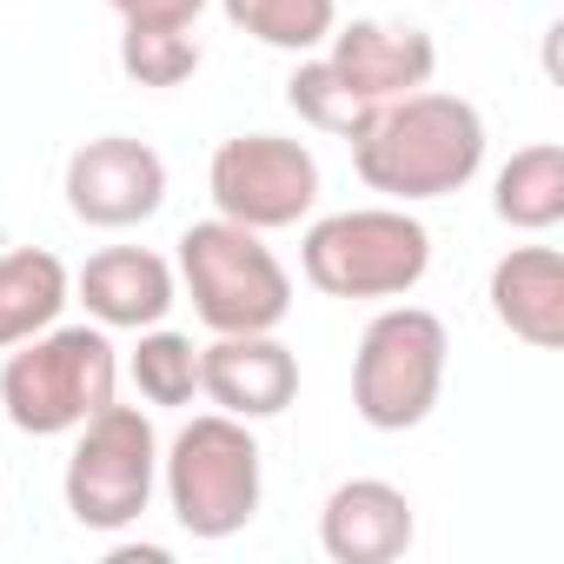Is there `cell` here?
Segmentation results:
<instances>
[{"label": "cell", "instance_id": "4", "mask_svg": "<svg viewBox=\"0 0 564 564\" xmlns=\"http://www.w3.org/2000/svg\"><path fill=\"white\" fill-rule=\"evenodd\" d=\"M173 272L180 293L193 300L206 333H279L293 313V272L279 265L265 232L232 226V219H193L173 239Z\"/></svg>", "mask_w": 564, "mask_h": 564}, {"label": "cell", "instance_id": "14", "mask_svg": "<svg viewBox=\"0 0 564 564\" xmlns=\"http://www.w3.org/2000/svg\"><path fill=\"white\" fill-rule=\"evenodd\" d=\"M491 319L524 339L531 352H557L564 346V259L557 246H511L491 279H485Z\"/></svg>", "mask_w": 564, "mask_h": 564}, {"label": "cell", "instance_id": "20", "mask_svg": "<svg viewBox=\"0 0 564 564\" xmlns=\"http://www.w3.org/2000/svg\"><path fill=\"white\" fill-rule=\"evenodd\" d=\"M199 34L193 28H160V21H127L120 28V74L133 87H186L199 74Z\"/></svg>", "mask_w": 564, "mask_h": 564}, {"label": "cell", "instance_id": "8", "mask_svg": "<svg viewBox=\"0 0 564 564\" xmlns=\"http://www.w3.org/2000/svg\"><path fill=\"white\" fill-rule=\"evenodd\" d=\"M213 213L252 232H286L319 206V160L286 133H232L206 166Z\"/></svg>", "mask_w": 564, "mask_h": 564}, {"label": "cell", "instance_id": "1", "mask_svg": "<svg viewBox=\"0 0 564 564\" xmlns=\"http://www.w3.org/2000/svg\"><path fill=\"white\" fill-rule=\"evenodd\" d=\"M485 113L465 94H399L379 100L372 120L346 140L352 147V173L386 193L392 206H419V199H452L478 180L485 166Z\"/></svg>", "mask_w": 564, "mask_h": 564}, {"label": "cell", "instance_id": "17", "mask_svg": "<svg viewBox=\"0 0 564 564\" xmlns=\"http://www.w3.org/2000/svg\"><path fill=\"white\" fill-rule=\"evenodd\" d=\"M219 14L272 54H319L339 28V0H219Z\"/></svg>", "mask_w": 564, "mask_h": 564}, {"label": "cell", "instance_id": "9", "mask_svg": "<svg viewBox=\"0 0 564 564\" xmlns=\"http://www.w3.org/2000/svg\"><path fill=\"white\" fill-rule=\"evenodd\" d=\"M61 193H67V213L80 226L127 232V226H147L166 206V160L133 133H100V140L67 153Z\"/></svg>", "mask_w": 564, "mask_h": 564}, {"label": "cell", "instance_id": "19", "mask_svg": "<svg viewBox=\"0 0 564 564\" xmlns=\"http://www.w3.org/2000/svg\"><path fill=\"white\" fill-rule=\"evenodd\" d=\"M127 379H133V392H140L147 405L180 412V405L199 399V346L160 319V326L140 333V346H133V359H127Z\"/></svg>", "mask_w": 564, "mask_h": 564}, {"label": "cell", "instance_id": "6", "mask_svg": "<svg viewBox=\"0 0 564 564\" xmlns=\"http://www.w3.org/2000/svg\"><path fill=\"white\" fill-rule=\"evenodd\" d=\"M445 366H452L445 319L425 313V306L392 300L359 333V352H352V412L372 432H419L438 412V399H445Z\"/></svg>", "mask_w": 564, "mask_h": 564}, {"label": "cell", "instance_id": "15", "mask_svg": "<svg viewBox=\"0 0 564 564\" xmlns=\"http://www.w3.org/2000/svg\"><path fill=\"white\" fill-rule=\"evenodd\" d=\"M67 306H74V272L61 252H47V246L0 252V352L47 333Z\"/></svg>", "mask_w": 564, "mask_h": 564}, {"label": "cell", "instance_id": "7", "mask_svg": "<svg viewBox=\"0 0 564 564\" xmlns=\"http://www.w3.org/2000/svg\"><path fill=\"white\" fill-rule=\"evenodd\" d=\"M67 471H61V498L74 511L80 531H127L153 511L160 491V432L140 405H100L87 425L67 432Z\"/></svg>", "mask_w": 564, "mask_h": 564}, {"label": "cell", "instance_id": "11", "mask_svg": "<svg viewBox=\"0 0 564 564\" xmlns=\"http://www.w3.org/2000/svg\"><path fill=\"white\" fill-rule=\"evenodd\" d=\"M74 300L107 333H147L180 306V272L153 246H100L74 272Z\"/></svg>", "mask_w": 564, "mask_h": 564}, {"label": "cell", "instance_id": "16", "mask_svg": "<svg viewBox=\"0 0 564 564\" xmlns=\"http://www.w3.org/2000/svg\"><path fill=\"white\" fill-rule=\"evenodd\" d=\"M491 213L511 232H551L564 219V147L557 140L518 147L491 180Z\"/></svg>", "mask_w": 564, "mask_h": 564}, {"label": "cell", "instance_id": "12", "mask_svg": "<svg viewBox=\"0 0 564 564\" xmlns=\"http://www.w3.org/2000/svg\"><path fill=\"white\" fill-rule=\"evenodd\" d=\"M419 538V511L392 478H346L319 505V551L333 564H392Z\"/></svg>", "mask_w": 564, "mask_h": 564}, {"label": "cell", "instance_id": "5", "mask_svg": "<svg viewBox=\"0 0 564 564\" xmlns=\"http://www.w3.org/2000/svg\"><path fill=\"white\" fill-rule=\"evenodd\" d=\"M300 272L326 300H405L432 272V232L405 206H346L306 226Z\"/></svg>", "mask_w": 564, "mask_h": 564}, {"label": "cell", "instance_id": "18", "mask_svg": "<svg viewBox=\"0 0 564 564\" xmlns=\"http://www.w3.org/2000/svg\"><path fill=\"white\" fill-rule=\"evenodd\" d=\"M286 107H293L313 133H333V140H352V133L372 120V100H366L326 54H300L293 80H286Z\"/></svg>", "mask_w": 564, "mask_h": 564}, {"label": "cell", "instance_id": "3", "mask_svg": "<svg viewBox=\"0 0 564 564\" xmlns=\"http://www.w3.org/2000/svg\"><path fill=\"white\" fill-rule=\"evenodd\" d=\"M160 491H166V511L186 538H199V544L239 538L265 498V458H259L252 425L226 419V412L186 419L160 445Z\"/></svg>", "mask_w": 564, "mask_h": 564}, {"label": "cell", "instance_id": "13", "mask_svg": "<svg viewBox=\"0 0 564 564\" xmlns=\"http://www.w3.org/2000/svg\"><path fill=\"white\" fill-rule=\"evenodd\" d=\"M319 54L372 107L379 100H399V94H419L438 74V41L425 28H412V21H352V28H333V41Z\"/></svg>", "mask_w": 564, "mask_h": 564}, {"label": "cell", "instance_id": "10", "mask_svg": "<svg viewBox=\"0 0 564 564\" xmlns=\"http://www.w3.org/2000/svg\"><path fill=\"white\" fill-rule=\"evenodd\" d=\"M199 399L226 419L265 425L300 399V352L279 333H213V346H199Z\"/></svg>", "mask_w": 564, "mask_h": 564}, {"label": "cell", "instance_id": "2", "mask_svg": "<svg viewBox=\"0 0 564 564\" xmlns=\"http://www.w3.org/2000/svg\"><path fill=\"white\" fill-rule=\"evenodd\" d=\"M120 399V352L107 326H47L21 339L0 366V419L28 438H67L100 405Z\"/></svg>", "mask_w": 564, "mask_h": 564}, {"label": "cell", "instance_id": "21", "mask_svg": "<svg viewBox=\"0 0 564 564\" xmlns=\"http://www.w3.org/2000/svg\"><path fill=\"white\" fill-rule=\"evenodd\" d=\"M107 8L120 14V28H127V21H160V28H193V21L206 14V0H107Z\"/></svg>", "mask_w": 564, "mask_h": 564}]
</instances>
